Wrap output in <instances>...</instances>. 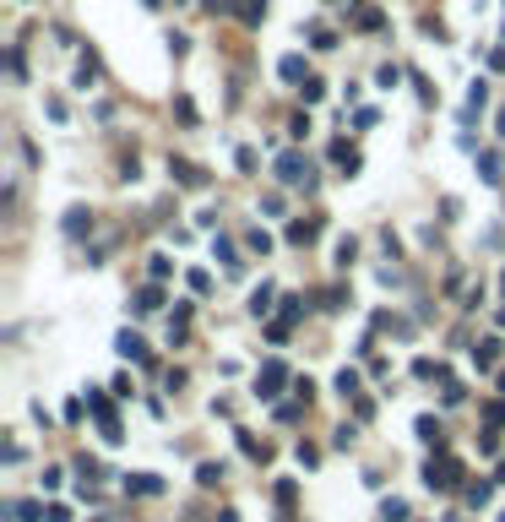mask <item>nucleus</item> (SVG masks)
<instances>
[{
	"label": "nucleus",
	"instance_id": "nucleus-2",
	"mask_svg": "<svg viewBox=\"0 0 505 522\" xmlns=\"http://www.w3.org/2000/svg\"><path fill=\"white\" fill-rule=\"evenodd\" d=\"M120 354H131V359H142V354H147V343H142V337H131V332H125V337H120Z\"/></svg>",
	"mask_w": 505,
	"mask_h": 522
},
{
	"label": "nucleus",
	"instance_id": "nucleus-3",
	"mask_svg": "<svg viewBox=\"0 0 505 522\" xmlns=\"http://www.w3.org/2000/svg\"><path fill=\"white\" fill-rule=\"evenodd\" d=\"M131 490H136V495H152V490H158V479H152V474H136V479H131Z\"/></svg>",
	"mask_w": 505,
	"mask_h": 522
},
{
	"label": "nucleus",
	"instance_id": "nucleus-4",
	"mask_svg": "<svg viewBox=\"0 0 505 522\" xmlns=\"http://www.w3.org/2000/svg\"><path fill=\"white\" fill-rule=\"evenodd\" d=\"M283 77H288V82H299V77H304V60H299V55H288V60H283Z\"/></svg>",
	"mask_w": 505,
	"mask_h": 522
},
{
	"label": "nucleus",
	"instance_id": "nucleus-5",
	"mask_svg": "<svg viewBox=\"0 0 505 522\" xmlns=\"http://www.w3.org/2000/svg\"><path fill=\"white\" fill-rule=\"evenodd\" d=\"M136 311H158V289H142V294H136Z\"/></svg>",
	"mask_w": 505,
	"mask_h": 522
},
{
	"label": "nucleus",
	"instance_id": "nucleus-1",
	"mask_svg": "<svg viewBox=\"0 0 505 522\" xmlns=\"http://www.w3.org/2000/svg\"><path fill=\"white\" fill-rule=\"evenodd\" d=\"M277 180H288V185H299V180H310V164H304L299 152H283V158H277Z\"/></svg>",
	"mask_w": 505,
	"mask_h": 522
}]
</instances>
